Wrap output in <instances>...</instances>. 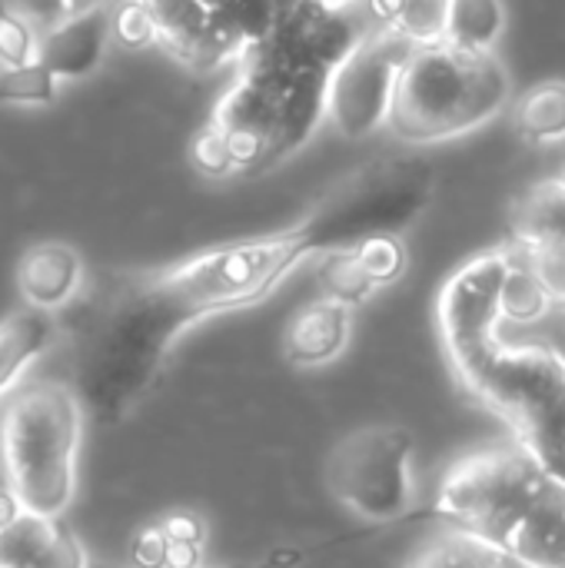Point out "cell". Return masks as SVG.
<instances>
[{
    "mask_svg": "<svg viewBox=\"0 0 565 568\" xmlns=\"http://www.w3.org/2000/svg\"><path fill=\"white\" fill-rule=\"evenodd\" d=\"M516 133L533 146L565 140V80H546L523 93L516 103Z\"/></svg>",
    "mask_w": 565,
    "mask_h": 568,
    "instance_id": "44dd1931",
    "label": "cell"
},
{
    "mask_svg": "<svg viewBox=\"0 0 565 568\" xmlns=\"http://www.w3.org/2000/svg\"><path fill=\"white\" fill-rule=\"evenodd\" d=\"M413 453L416 439L406 426L356 429L330 449L323 466L326 489L363 523H400L416 499Z\"/></svg>",
    "mask_w": 565,
    "mask_h": 568,
    "instance_id": "ba28073f",
    "label": "cell"
},
{
    "mask_svg": "<svg viewBox=\"0 0 565 568\" xmlns=\"http://www.w3.org/2000/svg\"><path fill=\"white\" fill-rule=\"evenodd\" d=\"M57 100V77L40 63L0 67V103H53Z\"/></svg>",
    "mask_w": 565,
    "mask_h": 568,
    "instance_id": "4316f807",
    "label": "cell"
},
{
    "mask_svg": "<svg viewBox=\"0 0 565 568\" xmlns=\"http://www.w3.org/2000/svg\"><path fill=\"white\" fill-rule=\"evenodd\" d=\"M326 80L330 73H320V70H283L276 133H273L266 166L280 163L283 156H290L313 136V130L326 116Z\"/></svg>",
    "mask_w": 565,
    "mask_h": 568,
    "instance_id": "9a60e30c",
    "label": "cell"
},
{
    "mask_svg": "<svg viewBox=\"0 0 565 568\" xmlns=\"http://www.w3.org/2000/svg\"><path fill=\"white\" fill-rule=\"evenodd\" d=\"M506 250L526 253L536 246L565 243V180L549 176L533 186H526L509 203V223H506Z\"/></svg>",
    "mask_w": 565,
    "mask_h": 568,
    "instance_id": "e0dca14e",
    "label": "cell"
},
{
    "mask_svg": "<svg viewBox=\"0 0 565 568\" xmlns=\"http://www.w3.org/2000/svg\"><path fill=\"white\" fill-rule=\"evenodd\" d=\"M200 323L157 273L117 286L87 326L77 353V399L87 416L110 426L127 419L153 389L186 326Z\"/></svg>",
    "mask_w": 565,
    "mask_h": 568,
    "instance_id": "6da1fadb",
    "label": "cell"
},
{
    "mask_svg": "<svg viewBox=\"0 0 565 568\" xmlns=\"http://www.w3.org/2000/svg\"><path fill=\"white\" fill-rule=\"evenodd\" d=\"M519 566L565 568V486L549 483V489L506 529L496 542Z\"/></svg>",
    "mask_w": 565,
    "mask_h": 568,
    "instance_id": "4fadbf2b",
    "label": "cell"
},
{
    "mask_svg": "<svg viewBox=\"0 0 565 568\" xmlns=\"http://www.w3.org/2000/svg\"><path fill=\"white\" fill-rule=\"evenodd\" d=\"M549 476L519 449H486L460 459L440 483L433 516L460 532L500 542L506 529L549 489Z\"/></svg>",
    "mask_w": 565,
    "mask_h": 568,
    "instance_id": "52a82bcc",
    "label": "cell"
},
{
    "mask_svg": "<svg viewBox=\"0 0 565 568\" xmlns=\"http://www.w3.org/2000/svg\"><path fill=\"white\" fill-rule=\"evenodd\" d=\"M83 283L80 253L67 243H37L17 263V290L27 306L57 313L63 310Z\"/></svg>",
    "mask_w": 565,
    "mask_h": 568,
    "instance_id": "5bb4252c",
    "label": "cell"
},
{
    "mask_svg": "<svg viewBox=\"0 0 565 568\" xmlns=\"http://www.w3.org/2000/svg\"><path fill=\"white\" fill-rule=\"evenodd\" d=\"M360 3H363V0H360Z\"/></svg>",
    "mask_w": 565,
    "mask_h": 568,
    "instance_id": "60d3db41",
    "label": "cell"
},
{
    "mask_svg": "<svg viewBox=\"0 0 565 568\" xmlns=\"http://www.w3.org/2000/svg\"><path fill=\"white\" fill-rule=\"evenodd\" d=\"M10 10L20 13L23 20H30L37 27V33L60 20V0H10Z\"/></svg>",
    "mask_w": 565,
    "mask_h": 568,
    "instance_id": "836d02e7",
    "label": "cell"
},
{
    "mask_svg": "<svg viewBox=\"0 0 565 568\" xmlns=\"http://www.w3.org/2000/svg\"><path fill=\"white\" fill-rule=\"evenodd\" d=\"M436 193V173L423 160L383 156L330 186L300 223L313 253L350 250L380 233L413 226Z\"/></svg>",
    "mask_w": 565,
    "mask_h": 568,
    "instance_id": "5b68a950",
    "label": "cell"
},
{
    "mask_svg": "<svg viewBox=\"0 0 565 568\" xmlns=\"http://www.w3.org/2000/svg\"><path fill=\"white\" fill-rule=\"evenodd\" d=\"M107 7H93V10L63 17L37 33V60L57 80H80L100 67V60L110 47Z\"/></svg>",
    "mask_w": 565,
    "mask_h": 568,
    "instance_id": "8fae6325",
    "label": "cell"
},
{
    "mask_svg": "<svg viewBox=\"0 0 565 568\" xmlns=\"http://www.w3.org/2000/svg\"><path fill=\"white\" fill-rule=\"evenodd\" d=\"M513 80L496 53L460 50L446 40L416 43L400 70L390 130L403 143H440L496 120Z\"/></svg>",
    "mask_w": 565,
    "mask_h": 568,
    "instance_id": "7a4b0ae2",
    "label": "cell"
},
{
    "mask_svg": "<svg viewBox=\"0 0 565 568\" xmlns=\"http://www.w3.org/2000/svg\"><path fill=\"white\" fill-rule=\"evenodd\" d=\"M163 536L170 542H186V546H203L206 542V519L193 509H176V513H167L160 523Z\"/></svg>",
    "mask_w": 565,
    "mask_h": 568,
    "instance_id": "1f68e13d",
    "label": "cell"
},
{
    "mask_svg": "<svg viewBox=\"0 0 565 568\" xmlns=\"http://www.w3.org/2000/svg\"><path fill=\"white\" fill-rule=\"evenodd\" d=\"M549 313H553L549 293L543 290L536 273L519 256L509 253V266H506V276H503V286H500V320L533 326V323H543Z\"/></svg>",
    "mask_w": 565,
    "mask_h": 568,
    "instance_id": "603a6c76",
    "label": "cell"
},
{
    "mask_svg": "<svg viewBox=\"0 0 565 568\" xmlns=\"http://www.w3.org/2000/svg\"><path fill=\"white\" fill-rule=\"evenodd\" d=\"M376 27H390L413 43L443 40L450 0H363Z\"/></svg>",
    "mask_w": 565,
    "mask_h": 568,
    "instance_id": "7402d4cb",
    "label": "cell"
},
{
    "mask_svg": "<svg viewBox=\"0 0 565 568\" xmlns=\"http://www.w3.org/2000/svg\"><path fill=\"white\" fill-rule=\"evenodd\" d=\"M0 568H90V562L63 519L20 509L0 532Z\"/></svg>",
    "mask_w": 565,
    "mask_h": 568,
    "instance_id": "7c38bea8",
    "label": "cell"
},
{
    "mask_svg": "<svg viewBox=\"0 0 565 568\" xmlns=\"http://www.w3.org/2000/svg\"><path fill=\"white\" fill-rule=\"evenodd\" d=\"M563 180H565V173H563Z\"/></svg>",
    "mask_w": 565,
    "mask_h": 568,
    "instance_id": "ab89813d",
    "label": "cell"
},
{
    "mask_svg": "<svg viewBox=\"0 0 565 568\" xmlns=\"http://www.w3.org/2000/svg\"><path fill=\"white\" fill-rule=\"evenodd\" d=\"M57 323L43 310H20L0 323V393H7L27 366H33L53 343Z\"/></svg>",
    "mask_w": 565,
    "mask_h": 568,
    "instance_id": "ac0fdd59",
    "label": "cell"
},
{
    "mask_svg": "<svg viewBox=\"0 0 565 568\" xmlns=\"http://www.w3.org/2000/svg\"><path fill=\"white\" fill-rule=\"evenodd\" d=\"M460 389L509 429L513 446L565 486V363L546 343L500 336L490 359Z\"/></svg>",
    "mask_w": 565,
    "mask_h": 568,
    "instance_id": "277c9868",
    "label": "cell"
},
{
    "mask_svg": "<svg viewBox=\"0 0 565 568\" xmlns=\"http://www.w3.org/2000/svg\"><path fill=\"white\" fill-rule=\"evenodd\" d=\"M203 566V546H186V542H170L163 552V568H200Z\"/></svg>",
    "mask_w": 565,
    "mask_h": 568,
    "instance_id": "e575fe53",
    "label": "cell"
},
{
    "mask_svg": "<svg viewBox=\"0 0 565 568\" xmlns=\"http://www.w3.org/2000/svg\"><path fill=\"white\" fill-rule=\"evenodd\" d=\"M513 253V250H509ZM519 256L533 273L536 280L543 283V290L549 293L553 306L559 303L565 306V243H549V246H536V250H526V253H513Z\"/></svg>",
    "mask_w": 565,
    "mask_h": 568,
    "instance_id": "f546056e",
    "label": "cell"
},
{
    "mask_svg": "<svg viewBox=\"0 0 565 568\" xmlns=\"http://www.w3.org/2000/svg\"><path fill=\"white\" fill-rule=\"evenodd\" d=\"M316 280H320L326 300L343 303L350 310L353 306H363L376 293L373 280L360 270V263L353 260L350 250H326V253H320Z\"/></svg>",
    "mask_w": 565,
    "mask_h": 568,
    "instance_id": "d4e9b609",
    "label": "cell"
},
{
    "mask_svg": "<svg viewBox=\"0 0 565 568\" xmlns=\"http://www.w3.org/2000/svg\"><path fill=\"white\" fill-rule=\"evenodd\" d=\"M157 23V43H163L183 63H193L200 40L210 23V7L203 0H143Z\"/></svg>",
    "mask_w": 565,
    "mask_h": 568,
    "instance_id": "ffe728a7",
    "label": "cell"
},
{
    "mask_svg": "<svg viewBox=\"0 0 565 568\" xmlns=\"http://www.w3.org/2000/svg\"><path fill=\"white\" fill-rule=\"evenodd\" d=\"M506 30L503 0H450L443 40L460 50L496 53V43Z\"/></svg>",
    "mask_w": 565,
    "mask_h": 568,
    "instance_id": "d6986e66",
    "label": "cell"
},
{
    "mask_svg": "<svg viewBox=\"0 0 565 568\" xmlns=\"http://www.w3.org/2000/svg\"><path fill=\"white\" fill-rule=\"evenodd\" d=\"M163 552H167V536L157 523L140 529L130 542L133 568H163Z\"/></svg>",
    "mask_w": 565,
    "mask_h": 568,
    "instance_id": "d6a6232c",
    "label": "cell"
},
{
    "mask_svg": "<svg viewBox=\"0 0 565 568\" xmlns=\"http://www.w3.org/2000/svg\"><path fill=\"white\" fill-rule=\"evenodd\" d=\"M190 163H193L203 176H210V180H220V176H226V173L233 170L226 140H223V133H220L213 123L203 126V130L193 136V143H190Z\"/></svg>",
    "mask_w": 565,
    "mask_h": 568,
    "instance_id": "4dcf8cb0",
    "label": "cell"
},
{
    "mask_svg": "<svg viewBox=\"0 0 565 568\" xmlns=\"http://www.w3.org/2000/svg\"><path fill=\"white\" fill-rule=\"evenodd\" d=\"M37 60V27L13 13L0 10V67H20Z\"/></svg>",
    "mask_w": 565,
    "mask_h": 568,
    "instance_id": "f1b7e54d",
    "label": "cell"
},
{
    "mask_svg": "<svg viewBox=\"0 0 565 568\" xmlns=\"http://www.w3.org/2000/svg\"><path fill=\"white\" fill-rule=\"evenodd\" d=\"M353 260L360 263V270L373 280V286H390L406 273V246L396 233H380L370 240H360L356 246H350Z\"/></svg>",
    "mask_w": 565,
    "mask_h": 568,
    "instance_id": "484cf974",
    "label": "cell"
},
{
    "mask_svg": "<svg viewBox=\"0 0 565 568\" xmlns=\"http://www.w3.org/2000/svg\"><path fill=\"white\" fill-rule=\"evenodd\" d=\"M83 406L73 386H23L0 413V459L10 499L43 519H60L77 496Z\"/></svg>",
    "mask_w": 565,
    "mask_h": 568,
    "instance_id": "3957f363",
    "label": "cell"
},
{
    "mask_svg": "<svg viewBox=\"0 0 565 568\" xmlns=\"http://www.w3.org/2000/svg\"><path fill=\"white\" fill-rule=\"evenodd\" d=\"M546 346H549V349H553V353H556V356L565 363V326L553 329V336L546 339Z\"/></svg>",
    "mask_w": 565,
    "mask_h": 568,
    "instance_id": "8d00e7d4",
    "label": "cell"
},
{
    "mask_svg": "<svg viewBox=\"0 0 565 568\" xmlns=\"http://www.w3.org/2000/svg\"><path fill=\"white\" fill-rule=\"evenodd\" d=\"M200 568H206V566H200ZM220 568H253V566H220Z\"/></svg>",
    "mask_w": 565,
    "mask_h": 568,
    "instance_id": "f35d334b",
    "label": "cell"
},
{
    "mask_svg": "<svg viewBox=\"0 0 565 568\" xmlns=\"http://www.w3.org/2000/svg\"><path fill=\"white\" fill-rule=\"evenodd\" d=\"M413 568H526L519 566L506 549L473 532L453 529L440 546H433Z\"/></svg>",
    "mask_w": 565,
    "mask_h": 568,
    "instance_id": "cb8c5ba5",
    "label": "cell"
},
{
    "mask_svg": "<svg viewBox=\"0 0 565 568\" xmlns=\"http://www.w3.org/2000/svg\"><path fill=\"white\" fill-rule=\"evenodd\" d=\"M110 40L127 50H143L157 43V23L143 0H110Z\"/></svg>",
    "mask_w": 565,
    "mask_h": 568,
    "instance_id": "83f0119b",
    "label": "cell"
},
{
    "mask_svg": "<svg viewBox=\"0 0 565 568\" xmlns=\"http://www.w3.org/2000/svg\"><path fill=\"white\" fill-rule=\"evenodd\" d=\"M350 329H353L350 306L323 296V300L303 306L300 313H293L286 333H283V356L303 369L333 363L346 349Z\"/></svg>",
    "mask_w": 565,
    "mask_h": 568,
    "instance_id": "2e32d148",
    "label": "cell"
},
{
    "mask_svg": "<svg viewBox=\"0 0 565 568\" xmlns=\"http://www.w3.org/2000/svg\"><path fill=\"white\" fill-rule=\"evenodd\" d=\"M509 266L506 246L466 260L440 290L436 326L456 386H466L500 343V286Z\"/></svg>",
    "mask_w": 565,
    "mask_h": 568,
    "instance_id": "9c48e42d",
    "label": "cell"
},
{
    "mask_svg": "<svg viewBox=\"0 0 565 568\" xmlns=\"http://www.w3.org/2000/svg\"><path fill=\"white\" fill-rule=\"evenodd\" d=\"M306 256H313V250H310L303 230L293 226L276 236L210 250V253L193 256L173 270L157 273V280L183 306H190V313L196 320H206L213 313L260 303Z\"/></svg>",
    "mask_w": 565,
    "mask_h": 568,
    "instance_id": "8992f818",
    "label": "cell"
},
{
    "mask_svg": "<svg viewBox=\"0 0 565 568\" xmlns=\"http://www.w3.org/2000/svg\"><path fill=\"white\" fill-rule=\"evenodd\" d=\"M416 43L390 27L363 30L360 43L326 80V120L346 140H363L386 126L400 70Z\"/></svg>",
    "mask_w": 565,
    "mask_h": 568,
    "instance_id": "30bf717a",
    "label": "cell"
},
{
    "mask_svg": "<svg viewBox=\"0 0 565 568\" xmlns=\"http://www.w3.org/2000/svg\"><path fill=\"white\" fill-rule=\"evenodd\" d=\"M316 7H326V10H350V7H356L360 0H313Z\"/></svg>",
    "mask_w": 565,
    "mask_h": 568,
    "instance_id": "74e56055",
    "label": "cell"
},
{
    "mask_svg": "<svg viewBox=\"0 0 565 568\" xmlns=\"http://www.w3.org/2000/svg\"><path fill=\"white\" fill-rule=\"evenodd\" d=\"M17 513H20V506H17V503L10 499V493L3 489V493H0V532L7 529V523H10Z\"/></svg>",
    "mask_w": 565,
    "mask_h": 568,
    "instance_id": "d590c367",
    "label": "cell"
}]
</instances>
